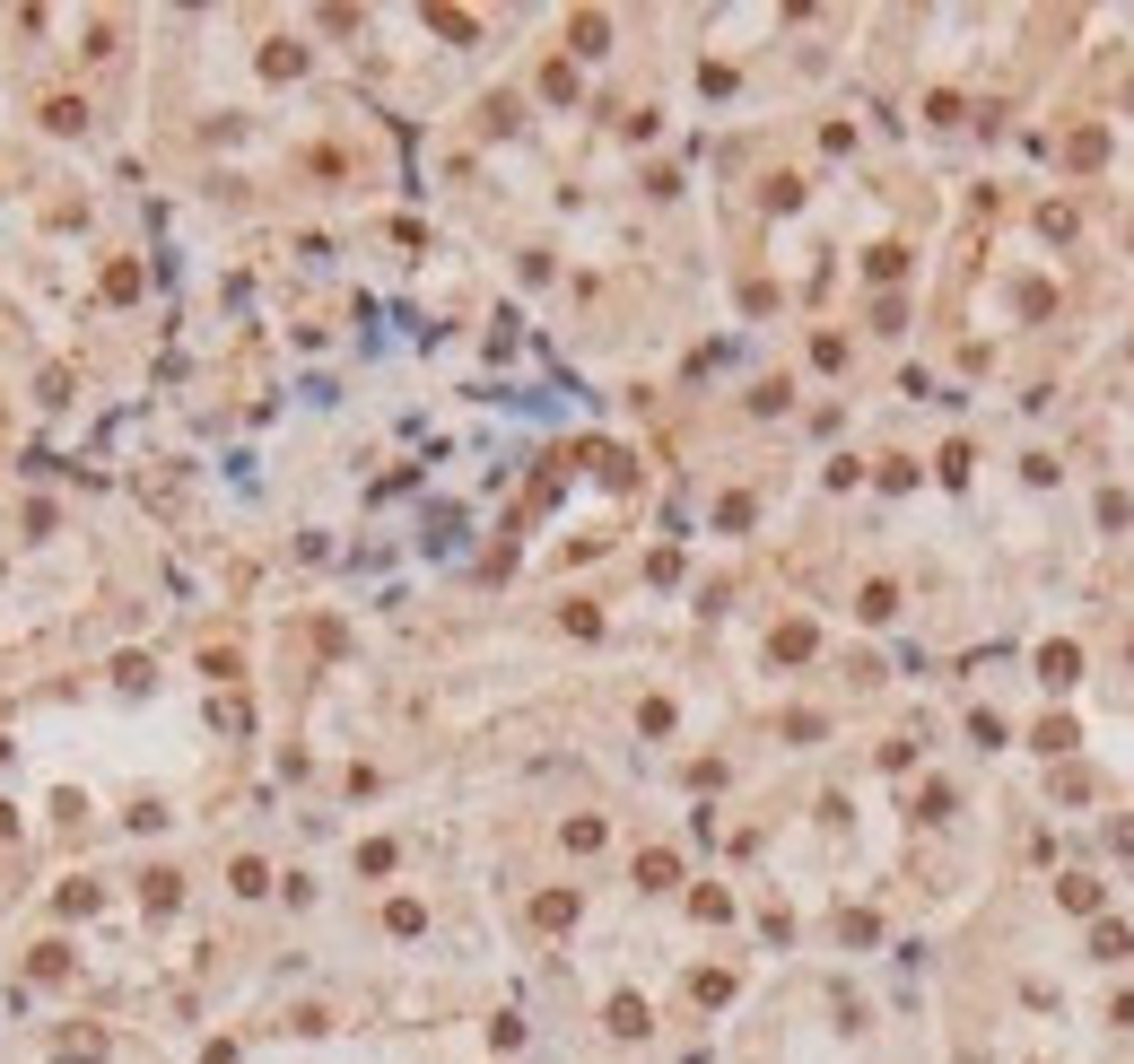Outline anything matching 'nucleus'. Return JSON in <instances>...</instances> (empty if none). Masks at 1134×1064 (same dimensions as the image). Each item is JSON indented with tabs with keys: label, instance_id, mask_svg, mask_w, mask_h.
Instances as JSON below:
<instances>
[{
	"label": "nucleus",
	"instance_id": "obj_1",
	"mask_svg": "<svg viewBox=\"0 0 1134 1064\" xmlns=\"http://www.w3.org/2000/svg\"><path fill=\"white\" fill-rule=\"evenodd\" d=\"M1073 663H1082L1073 646H1047V655H1039V681H1056V689H1065V681H1073Z\"/></svg>",
	"mask_w": 1134,
	"mask_h": 1064
},
{
	"label": "nucleus",
	"instance_id": "obj_2",
	"mask_svg": "<svg viewBox=\"0 0 1134 1064\" xmlns=\"http://www.w3.org/2000/svg\"><path fill=\"white\" fill-rule=\"evenodd\" d=\"M1091 951H1100V960H1126V925H1117V916H1108V925H1100V934H1091Z\"/></svg>",
	"mask_w": 1134,
	"mask_h": 1064
},
{
	"label": "nucleus",
	"instance_id": "obj_3",
	"mask_svg": "<svg viewBox=\"0 0 1134 1064\" xmlns=\"http://www.w3.org/2000/svg\"><path fill=\"white\" fill-rule=\"evenodd\" d=\"M611 1030H629V1038H637V1030H646V1003L620 995V1003H611Z\"/></svg>",
	"mask_w": 1134,
	"mask_h": 1064
}]
</instances>
